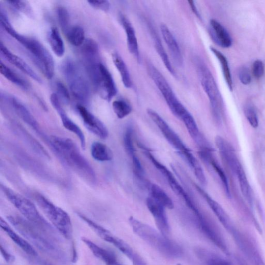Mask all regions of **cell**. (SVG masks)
<instances>
[{"label":"cell","instance_id":"6da1fadb","mask_svg":"<svg viewBox=\"0 0 265 265\" xmlns=\"http://www.w3.org/2000/svg\"><path fill=\"white\" fill-rule=\"evenodd\" d=\"M7 220L32 246L52 259L62 263L67 262V256L58 244L60 242L38 229L25 218L11 216Z\"/></svg>","mask_w":265,"mask_h":265},{"label":"cell","instance_id":"7a4b0ae2","mask_svg":"<svg viewBox=\"0 0 265 265\" xmlns=\"http://www.w3.org/2000/svg\"><path fill=\"white\" fill-rule=\"evenodd\" d=\"M50 144L63 161L79 176L90 184H95L97 176L87 159L71 139L51 136Z\"/></svg>","mask_w":265,"mask_h":265},{"label":"cell","instance_id":"3957f363","mask_svg":"<svg viewBox=\"0 0 265 265\" xmlns=\"http://www.w3.org/2000/svg\"><path fill=\"white\" fill-rule=\"evenodd\" d=\"M147 114L154 124L160 130L166 140L188 164L199 182L203 185L206 184V176L200 162L197 160L191 150L187 147L175 131L156 112L152 109H148Z\"/></svg>","mask_w":265,"mask_h":265},{"label":"cell","instance_id":"277c9868","mask_svg":"<svg viewBox=\"0 0 265 265\" xmlns=\"http://www.w3.org/2000/svg\"><path fill=\"white\" fill-rule=\"evenodd\" d=\"M129 222L132 231L136 235L164 257L176 259L182 256V248L160 231H157L150 225L132 217L130 218Z\"/></svg>","mask_w":265,"mask_h":265},{"label":"cell","instance_id":"5b68a950","mask_svg":"<svg viewBox=\"0 0 265 265\" xmlns=\"http://www.w3.org/2000/svg\"><path fill=\"white\" fill-rule=\"evenodd\" d=\"M1 187L8 200L26 220L33 224L39 230L60 241V233L42 216L31 201L5 185L2 184Z\"/></svg>","mask_w":265,"mask_h":265},{"label":"cell","instance_id":"8992f818","mask_svg":"<svg viewBox=\"0 0 265 265\" xmlns=\"http://www.w3.org/2000/svg\"><path fill=\"white\" fill-rule=\"evenodd\" d=\"M4 30L31 53L39 69L47 78L51 79L55 73V62L47 49L36 39L19 34L11 25Z\"/></svg>","mask_w":265,"mask_h":265},{"label":"cell","instance_id":"52a82bcc","mask_svg":"<svg viewBox=\"0 0 265 265\" xmlns=\"http://www.w3.org/2000/svg\"><path fill=\"white\" fill-rule=\"evenodd\" d=\"M35 199L38 206L50 221L52 226L65 239L72 240L73 229L69 214L40 194H36Z\"/></svg>","mask_w":265,"mask_h":265},{"label":"cell","instance_id":"ba28073f","mask_svg":"<svg viewBox=\"0 0 265 265\" xmlns=\"http://www.w3.org/2000/svg\"><path fill=\"white\" fill-rule=\"evenodd\" d=\"M197 72L201 85L209 100L214 120L222 124L223 102L215 79L206 65L201 60L196 61Z\"/></svg>","mask_w":265,"mask_h":265},{"label":"cell","instance_id":"9c48e42d","mask_svg":"<svg viewBox=\"0 0 265 265\" xmlns=\"http://www.w3.org/2000/svg\"><path fill=\"white\" fill-rule=\"evenodd\" d=\"M148 72L164 97L171 113L183 123L188 121L192 115L177 98L174 91L162 73L152 64L148 65Z\"/></svg>","mask_w":265,"mask_h":265},{"label":"cell","instance_id":"30bf717a","mask_svg":"<svg viewBox=\"0 0 265 265\" xmlns=\"http://www.w3.org/2000/svg\"><path fill=\"white\" fill-rule=\"evenodd\" d=\"M88 226L103 240L115 247L125 255L134 265H148L143 259L126 242L112 234L101 225L81 213H77Z\"/></svg>","mask_w":265,"mask_h":265},{"label":"cell","instance_id":"8fae6325","mask_svg":"<svg viewBox=\"0 0 265 265\" xmlns=\"http://www.w3.org/2000/svg\"><path fill=\"white\" fill-rule=\"evenodd\" d=\"M62 72L73 96L79 101L86 103L90 96L87 79L78 66L73 61H65L62 66Z\"/></svg>","mask_w":265,"mask_h":265},{"label":"cell","instance_id":"7c38bea8","mask_svg":"<svg viewBox=\"0 0 265 265\" xmlns=\"http://www.w3.org/2000/svg\"><path fill=\"white\" fill-rule=\"evenodd\" d=\"M90 77L101 97L110 102L116 95L117 90L114 79L108 69L100 63L98 69Z\"/></svg>","mask_w":265,"mask_h":265},{"label":"cell","instance_id":"4fadbf2b","mask_svg":"<svg viewBox=\"0 0 265 265\" xmlns=\"http://www.w3.org/2000/svg\"><path fill=\"white\" fill-rule=\"evenodd\" d=\"M50 101L53 108L56 110L59 114L64 127L76 135L79 141H80L82 148L85 150L86 140L82 129L73 122L71 118L66 114L62 107L61 101L56 94H52L51 95Z\"/></svg>","mask_w":265,"mask_h":265},{"label":"cell","instance_id":"5bb4252c","mask_svg":"<svg viewBox=\"0 0 265 265\" xmlns=\"http://www.w3.org/2000/svg\"><path fill=\"white\" fill-rule=\"evenodd\" d=\"M77 109L85 127L92 133L102 139H107L109 137L108 128L98 118L91 113L83 105H78Z\"/></svg>","mask_w":265,"mask_h":265},{"label":"cell","instance_id":"9a60e30c","mask_svg":"<svg viewBox=\"0 0 265 265\" xmlns=\"http://www.w3.org/2000/svg\"><path fill=\"white\" fill-rule=\"evenodd\" d=\"M215 142L222 158L234 174L236 175L238 172L244 169L235 149L226 139L220 136H217Z\"/></svg>","mask_w":265,"mask_h":265},{"label":"cell","instance_id":"2e32d148","mask_svg":"<svg viewBox=\"0 0 265 265\" xmlns=\"http://www.w3.org/2000/svg\"><path fill=\"white\" fill-rule=\"evenodd\" d=\"M146 205L154 219L159 231L168 237L170 229L166 213V208L149 196L147 198Z\"/></svg>","mask_w":265,"mask_h":265},{"label":"cell","instance_id":"e0dca14e","mask_svg":"<svg viewBox=\"0 0 265 265\" xmlns=\"http://www.w3.org/2000/svg\"><path fill=\"white\" fill-rule=\"evenodd\" d=\"M194 187L214 212L223 226L227 230H232L233 226L230 218L222 206L198 185L194 183Z\"/></svg>","mask_w":265,"mask_h":265},{"label":"cell","instance_id":"ac0fdd59","mask_svg":"<svg viewBox=\"0 0 265 265\" xmlns=\"http://www.w3.org/2000/svg\"><path fill=\"white\" fill-rule=\"evenodd\" d=\"M1 54L6 60L14 65L19 70L30 76L33 80L37 83L42 84L43 81L40 77L30 67L27 63L18 56L13 54L2 43L0 44Z\"/></svg>","mask_w":265,"mask_h":265},{"label":"cell","instance_id":"d6986e66","mask_svg":"<svg viewBox=\"0 0 265 265\" xmlns=\"http://www.w3.org/2000/svg\"><path fill=\"white\" fill-rule=\"evenodd\" d=\"M0 226L10 240L18 246L26 255L32 258H36L38 254L34 247L24 238L17 233L10 225L2 217L0 219Z\"/></svg>","mask_w":265,"mask_h":265},{"label":"cell","instance_id":"ffe728a7","mask_svg":"<svg viewBox=\"0 0 265 265\" xmlns=\"http://www.w3.org/2000/svg\"><path fill=\"white\" fill-rule=\"evenodd\" d=\"M82 241L88 247L93 255L106 265H124L118 260L116 256L112 252L99 246L87 238L83 237Z\"/></svg>","mask_w":265,"mask_h":265},{"label":"cell","instance_id":"44dd1931","mask_svg":"<svg viewBox=\"0 0 265 265\" xmlns=\"http://www.w3.org/2000/svg\"><path fill=\"white\" fill-rule=\"evenodd\" d=\"M161 31L175 63L179 67H181L183 65V60L180 49L175 37L165 24H161Z\"/></svg>","mask_w":265,"mask_h":265},{"label":"cell","instance_id":"7402d4cb","mask_svg":"<svg viewBox=\"0 0 265 265\" xmlns=\"http://www.w3.org/2000/svg\"><path fill=\"white\" fill-rule=\"evenodd\" d=\"M210 24V34L214 41L223 48L231 47L232 44V39L227 29L215 19H211Z\"/></svg>","mask_w":265,"mask_h":265},{"label":"cell","instance_id":"603a6c76","mask_svg":"<svg viewBox=\"0 0 265 265\" xmlns=\"http://www.w3.org/2000/svg\"><path fill=\"white\" fill-rule=\"evenodd\" d=\"M120 18L121 21L127 35V45L129 51L132 55L136 58L138 61H139V48L135 29L129 20L126 16L121 15Z\"/></svg>","mask_w":265,"mask_h":265},{"label":"cell","instance_id":"cb8c5ba5","mask_svg":"<svg viewBox=\"0 0 265 265\" xmlns=\"http://www.w3.org/2000/svg\"><path fill=\"white\" fill-rule=\"evenodd\" d=\"M10 104L17 115L32 129L39 132V126L34 117L25 106L15 97H11Z\"/></svg>","mask_w":265,"mask_h":265},{"label":"cell","instance_id":"d4e9b609","mask_svg":"<svg viewBox=\"0 0 265 265\" xmlns=\"http://www.w3.org/2000/svg\"><path fill=\"white\" fill-rule=\"evenodd\" d=\"M149 196L166 209H173L174 203L171 198L160 186L156 184H150L149 187Z\"/></svg>","mask_w":265,"mask_h":265},{"label":"cell","instance_id":"484cf974","mask_svg":"<svg viewBox=\"0 0 265 265\" xmlns=\"http://www.w3.org/2000/svg\"><path fill=\"white\" fill-rule=\"evenodd\" d=\"M91 154L92 157L99 162L110 161L114 157L113 151L108 145L99 141L92 143Z\"/></svg>","mask_w":265,"mask_h":265},{"label":"cell","instance_id":"4316f807","mask_svg":"<svg viewBox=\"0 0 265 265\" xmlns=\"http://www.w3.org/2000/svg\"><path fill=\"white\" fill-rule=\"evenodd\" d=\"M51 49L59 57L63 56L65 53V45L59 30L55 27L50 29L48 36Z\"/></svg>","mask_w":265,"mask_h":265},{"label":"cell","instance_id":"83f0119b","mask_svg":"<svg viewBox=\"0 0 265 265\" xmlns=\"http://www.w3.org/2000/svg\"><path fill=\"white\" fill-rule=\"evenodd\" d=\"M112 59L116 68L121 76L122 82L126 88L132 87V81L127 66L120 55L113 53Z\"/></svg>","mask_w":265,"mask_h":265},{"label":"cell","instance_id":"f1b7e54d","mask_svg":"<svg viewBox=\"0 0 265 265\" xmlns=\"http://www.w3.org/2000/svg\"><path fill=\"white\" fill-rule=\"evenodd\" d=\"M210 50L213 52V54L217 58L221 66L225 79V82H226L230 90L233 91V82L232 77L231 73L229 62L227 58L222 54L221 52L217 50L214 47H211Z\"/></svg>","mask_w":265,"mask_h":265},{"label":"cell","instance_id":"f546056e","mask_svg":"<svg viewBox=\"0 0 265 265\" xmlns=\"http://www.w3.org/2000/svg\"><path fill=\"white\" fill-rule=\"evenodd\" d=\"M152 36L154 46L157 54L160 56L163 63L164 64L166 68L171 74L174 77L176 76V74L174 69L172 66L170 60L167 56V53L165 51L164 48L163 46L162 43L160 39L158 38V35L156 34L154 30L152 31Z\"/></svg>","mask_w":265,"mask_h":265},{"label":"cell","instance_id":"4dcf8cb0","mask_svg":"<svg viewBox=\"0 0 265 265\" xmlns=\"http://www.w3.org/2000/svg\"><path fill=\"white\" fill-rule=\"evenodd\" d=\"M66 34L69 42L75 47L83 45L86 41L85 31L80 26H72Z\"/></svg>","mask_w":265,"mask_h":265},{"label":"cell","instance_id":"1f68e13d","mask_svg":"<svg viewBox=\"0 0 265 265\" xmlns=\"http://www.w3.org/2000/svg\"><path fill=\"white\" fill-rule=\"evenodd\" d=\"M195 253L197 257L207 265H232L228 261L210 253L206 250L197 248L195 250Z\"/></svg>","mask_w":265,"mask_h":265},{"label":"cell","instance_id":"d6a6232c","mask_svg":"<svg viewBox=\"0 0 265 265\" xmlns=\"http://www.w3.org/2000/svg\"><path fill=\"white\" fill-rule=\"evenodd\" d=\"M0 72L11 83L25 89L28 88L27 82L2 62L0 63Z\"/></svg>","mask_w":265,"mask_h":265},{"label":"cell","instance_id":"836d02e7","mask_svg":"<svg viewBox=\"0 0 265 265\" xmlns=\"http://www.w3.org/2000/svg\"><path fill=\"white\" fill-rule=\"evenodd\" d=\"M243 195L251 204L254 203V195L248 181L245 170L240 171L236 175Z\"/></svg>","mask_w":265,"mask_h":265},{"label":"cell","instance_id":"e575fe53","mask_svg":"<svg viewBox=\"0 0 265 265\" xmlns=\"http://www.w3.org/2000/svg\"><path fill=\"white\" fill-rule=\"evenodd\" d=\"M134 132L133 126L131 124L129 125L126 128L124 135L125 148L130 158L137 154L134 144Z\"/></svg>","mask_w":265,"mask_h":265},{"label":"cell","instance_id":"d590c367","mask_svg":"<svg viewBox=\"0 0 265 265\" xmlns=\"http://www.w3.org/2000/svg\"><path fill=\"white\" fill-rule=\"evenodd\" d=\"M113 109L117 117L121 119L129 116L132 111V108L130 104L123 99L114 101Z\"/></svg>","mask_w":265,"mask_h":265},{"label":"cell","instance_id":"8d00e7d4","mask_svg":"<svg viewBox=\"0 0 265 265\" xmlns=\"http://www.w3.org/2000/svg\"><path fill=\"white\" fill-rule=\"evenodd\" d=\"M82 52L85 59H97L99 56V47L92 39H86L83 45Z\"/></svg>","mask_w":265,"mask_h":265},{"label":"cell","instance_id":"74e56055","mask_svg":"<svg viewBox=\"0 0 265 265\" xmlns=\"http://www.w3.org/2000/svg\"><path fill=\"white\" fill-rule=\"evenodd\" d=\"M57 13L60 27L66 34L70 28L69 12L65 8L59 7L57 9Z\"/></svg>","mask_w":265,"mask_h":265},{"label":"cell","instance_id":"f35d334b","mask_svg":"<svg viewBox=\"0 0 265 265\" xmlns=\"http://www.w3.org/2000/svg\"><path fill=\"white\" fill-rule=\"evenodd\" d=\"M245 114L251 126L257 128L259 125L258 114L254 106L248 104L245 108Z\"/></svg>","mask_w":265,"mask_h":265},{"label":"cell","instance_id":"ab89813d","mask_svg":"<svg viewBox=\"0 0 265 265\" xmlns=\"http://www.w3.org/2000/svg\"><path fill=\"white\" fill-rule=\"evenodd\" d=\"M6 2L11 6L24 13V14H27L29 16H32V10L27 2L17 1V0H9V1H7Z\"/></svg>","mask_w":265,"mask_h":265},{"label":"cell","instance_id":"60d3db41","mask_svg":"<svg viewBox=\"0 0 265 265\" xmlns=\"http://www.w3.org/2000/svg\"><path fill=\"white\" fill-rule=\"evenodd\" d=\"M56 89L58 92L57 95L60 100H62L66 103H69L70 100V95L69 91L65 85L58 82L56 84Z\"/></svg>","mask_w":265,"mask_h":265},{"label":"cell","instance_id":"b9f144b4","mask_svg":"<svg viewBox=\"0 0 265 265\" xmlns=\"http://www.w3.org/2000/svg\"><path fill=\"white\" fill-rule=\"evenodd\" d=\"M238 77L242 83L245 85H249L251 82L250 71L246 66H242L238 71Z\"/></svg>","mask_w":265,"mask_h":265},{"label":"cell","instance_id":"7bdbcfd3","mask_svg":"<svg viewBox=\"0 0 265 265\" xmlns=\"http://www.w3.org/2000/svg\"><path fill=\"white\" fill-rule=\"evenodd\" d=\"M253 74L257 79L262 78L265 73V66L264 63L260 60L255 61L253 64Z\"/></svg>","mask_w":265,"mask_h":265},{"label":"cell","instance_id":"ee69618b","mask_svg":"<svg viewBox=\"0 0 265 265\" xmlns=\"http://www.w3.org/2000/svg\"><path fill=\"white\" fill-rule=\"evenodd\" d=\"M88 2L93 7L104 11H108L110 8V3L108 1H88Z\"/></svg>","mask_w":265,"mask_h":265},{"label":"cell","instance_id":"f6af8a7d","mask_svg":"<svg viewBox=\"0 0 265 265\" xmlns=\"http://www.w3.org/2000/svg\"><path fill=\"white\" fill-rule=\"evenodd\" d=\"M0 251H1V254L3 258L7 263H11L14 262L15 260V257L8 252L5 247L3 246L2 242H1V245H0Z\"/></svg>","mask_w":265,"mask_h":265},{"label":"cell","instance_id":"bcb514c9","mask_svg":"<svg viewBox=\"0 0 265 265\" xmlns=\"http://www.w3.org/2000/svg\"><path fill=\"white\" fill-rule=\"evenodd\" d=\"M188 3L194 14L199 18H201L200 13L199 12L194 1H188Z\"/></svg>","mask_w":265,"mask_h":265},{"label":"cell","instance_id":"7dc6e473","mask_svg":"<svg viewBox=\"0 0 265 265\" xmlns=\"http://www.w3.org/2000/svg\"><path fill=\"white\" fill-rule=\"evenodd\" d=\"M177 265H181V264H177Z\"/></svg>","mask_w":265,"mask_h":265}]
</instances>
